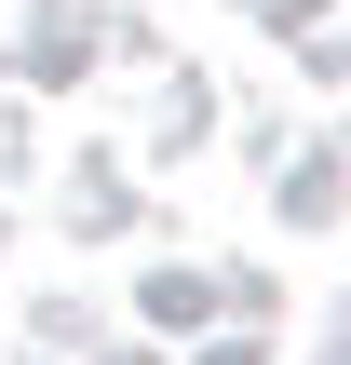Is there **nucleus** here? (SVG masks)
I'll return each instance as SVG.
<instances>
[]
</instances>
